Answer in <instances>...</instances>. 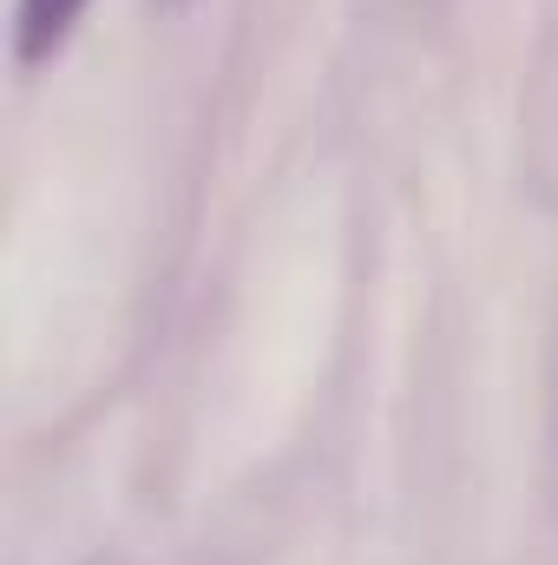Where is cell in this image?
I'll list each match as a JSON object with an SVG mask.
<instances>
[{"instance_id":"obj_1","label":"cell","mask_w":558,"mask_h":565,"mask_svg":"<svg viewBox=\"0 0 558 565\" xmlns=\"http://www.w3.org/2000/svg\"><path fill=\"white\" fill-rule=\"evenodd\" d=\"M79 13H86V0H20V7H13V60H20L26 73L46 66V60L73 40Z\"/></svg>"}]
</instances>
